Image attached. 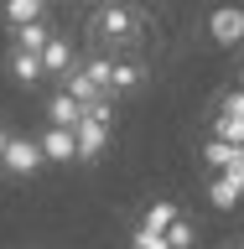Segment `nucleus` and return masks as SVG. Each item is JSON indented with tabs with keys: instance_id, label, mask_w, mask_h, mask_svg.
Returning a JSON list of instances; mask_svg holds the SVG:
<instances>
[{
	"instance_id": "nucleus-5",
	"label": "nucleus",
	"mask_w": 244,
	"mask_h": 249,
	"mask_svg": "<svg viewBox=\"0 0 244 249\" xmlns=\"http://www.w3.org/2000/svg\"><path fill=\"white\" fill-rule=\"evenodd\" d=\"M208 197H213V208H239L244 202V171H218L208 182Z\"/></svg>"
},
{
	"instance_id": "nucleus-12",
	"label": "nucleus",
	"mask_w": 244,
	"mask_h": 249,
	"mask_svg": "<svg viewBox=\"0 0 244 249\" xmlns=\"http://www.w3.org/2000/svg\"><path fill=\"white\" fill-rule=\"evenodd\" d=\"M11 42L21 47V52H42V47L52 42V26H47V21H37V26H21V31H11Z\"/></svg>"
},
{
	"instance_id": "nucleus-2",
	"label": "nucleus",
	"mask_w": 244,
	"mask_h": 249,
	"mask_svg": "<svg viewBox=\"0 0 244 249\" xmlns=\"http://www.w3.org/2000/svg\"><path fill=\"white\" fill-rule=\"evenodd\" d=\"M5 171H16V177H31V171L42 166V140L31 135H11V145H5V161H0Z\"/></svg>"
},
{
	"instance_id": "nucleus-18",
	"label": "nucleus",
	"mask_w": 244,
	"mask_h": 249,
	"mask_svg": "<svg viewBox=\"0 0 244 249\" xmlns=\"http://www.w3.org/2000/svg\"><path fill=\"white\" fill-rule=\"evenodd\" d=\"M218 249H244V239H224V244H218Z\"/></svg>"
},
{
	"instance_id": "nucleus-9",
	"label": "nucleus",
	"mask_w": 244,
	"mask_h": 249,
	"mask_svg": "<svg viewBox=\"0 0 244 249\" xmlns=\"http://www.w3.org/2000/svg\"><path fill=\"white\" fill-rule=\"evenodd\" d=\"M47 120L62 124V130H78V124H83V104H78L73 93H52V104H47Z\"/></svg>"
},
{
	"instance_id": "nucleus-4",
	"label": "nucleus",
	"mask_w": 244,
	"mask_h": 249,
	"mask_svg": "<svg viewBox=\"0 0 244 249\" xmlns=\"http://www.w3.org/2000/svg\"><path fill=\"white\" fill-rule=\"evenodd\" d=\"M78 156V135L62 130V124H47L42 130V161H73Z\"/></svg>"
},
{
	"instance_id": "nucleus-3",
	"label": "nucleus",
	"mask_w": 244,
	"mask_h": 249,
	"mask_svg": "<svg viewBox=\"0 0 244 249\" xmlns=\"http://www.w3.org/2000/svg\"><path fill=\"white\" fill-rule=\"evenodd\" d=\"M208 36L224 42V47L244 42V11H239V5H218V11L208 16Z\"/></svg>"
},
{
	"instance_id": "nucleus-6",
	"label": "nucleus",
	"mask_w": 244,
	"mask_h": 249,
	"mask_svg": "<svg viewBox=\"0 0 244 249\" xmlns=\"http://www.w3.org/2000/svg\"><path fill=\"white\" fill-rule=\"evenodd\" d=\"M73 68H78V62H73V42L52 31V42L42 47V73H57V78H68Z\"/></svg>"
},
{
	"instance_id": "nucleus-8",
	"label": "nucleus",
	"mask_w": 244,
	"mask_h": 249,
	"mask_svg": "<svg viewBox=\"0 0 244 249\" xmlns=\"http://www.w3.org/2000/svg\"><path fill=\"white\" fill-rule=\"evenodd\" d=\"M140 78H146V68H140L135 57H114V73H109V93L120 99V93H135Z\"/></svg>"
},
{
	"instance_id": "nucleus-13",
	"label": "nucleus",
	"mask_w": 244,
	"mask_h": 249,
	"mask_svg": "<svg viewBox=\"0 0 244 249\" xmlns=\"http://www.w3.org/2000/svg\"><path fill=\"white\" fill-rule=\"evenodd\" d=\"M213 140L244 145V120H234V114H224V109H218V120H213Z\"/></svg>"
},
{
	"instance_id": "nucleus-14",
	"label": "nucleus",
	"mask_w": 244,
	"mask_h": 249,
	"mask_svg": "<svg viewBox=\"0 0 244 249\" xmlns=\"http://www.w3.org/2000/svg\"><path fill=\"white\" fill-rule=\"evenodd\" d=\"M161 239H167L171 249H192V244H198V229H192V218H177V223H171Z\"/></svg>"
},
{
	"instance_id": "nucleus-20",
	"label": "nucleus",
	"mask_w": 244,
	"mask_h": 249,
	"mask_svg": "<svg viewBox=\"0 0 244 249\" xmlns=\"http://www.w3.org/2000/svg\"><path fill=\"white\" fill-rule=\"evenodd\" d=\"M42 5H47V0H42Z\"/></svg>"
},
{
	"instance_id": "nucleus-1",
	"label": "nucleus",
	"mask_w": 244,
	"mask_h": 249,
	"mask_svg": "<svg viewBox=\"0 0 244 249\" xmlns=\"http://www.w3.org/2000/svg\"><path fill=\"white\" fill-rule=\"evenodd\" d=\"M89 36L104 47V52L120 57V47H135L140 36H146V21H140L135 5H125V0H104V5L94 11V21H89Z\"/></svg>"
},
{
	"instance_id": "nucleus-15",
	"label": "nucleus",
	"mask_w": 244,
	"mask_h": 249,
	"mask_svg": "<svg viewBox=\"0 0 244 249\" xmlns=\"http://www.w3.org/2000/svg\"><path fill=\"white\" fill-rule=\"evenodd\" d=\"M130 249H171V244L161 239V233H151V229H140V223H135V233H130Z\"/></svg>"
},
{
	"instance_id": "nucleus-7",
	"label": "nucleus",
	"mask_w": 244,
	"mask_h": 249,
	"mask_svg": "<svg viewBox=\"0 0 244 249\" xmlns=\"http://www.w3.org/2000/svg\"><path fill=\"white\" fill-rule=\"evenodd\" d=\"M42 16H47V5H42V0H5V5H0V21H5L11 31H21V26H37Z\"/></svg>"
},
{
	"instance_id": "nucleus-17",
	"label": "nucleus",
	"mask_w": 244,
	"mask_h": 249,
	"mask_svg": "<svg viewBox=\"0 0 244 249\" xmlns=\"http://www.w3.org/2000/svg\"><path fill=\"white\" fill-rule=\"evenodd\" d=\"M5 145H11V130L0 124V161H5Z\"/></svg>"
},
{
	"instance_id": "nucleus-16",
	"label": "nucleus",
	"mask_w": 244,
	"mask_h": 249,
	"mask_svg": "<svg viewBox=\"0 0 244 249\" xmlns=\"http://www.w3.org/2000/svg\"><path fill=\"white\" fill-rule=\"evenodd\" d=\"M224 114H234V120H244V89H234L229 99H224Z\"/></svg>"
},
{
	"instance_id": "nucleus-19",
	"label": "nucleus",
	"mask_w": 244,
	"mask_h": 249,
	"mask_svg": "<svg viewBox=\"0 0 244 249\" xmlns=\"http://www.w3.org/2000/svg\"><path fill=\"white\" fill-rule=\"evenodd\" d=\"M239 89H244V68H239Z\"/></svg>"
},
{
	"instance_id": "nucleus-10",
	"label": "nucleus",
	"mask_w": 244,
	"mask_h": 249,
	"mask_svg": "<svg viewBox=\"0 0 244 249\" xmlns=\"http://www.w3.org/2000/svg\"><path fill=\"white\" fill-rule=\"evenodd\" d=\"M5 68H11L16 83H37V78H47V73H42V52H21V47H11Z\"/></svg>"
},
{
	"instance_id": "nucleus-11",
	"label": "nucleus",
	"mask_w": 244,
	"mask_h": 249,
	"mask_svg": "<svg viewBox=\"0 0 244 249\" xmlns=\"http://www.w3.org/2000/svg\"><path fill=\"white\" fill-rule=\"evenodd\" d=\"M177 218H182V208H177V202H151V208H146V218H140V229H151V233H167L171 223H177Z\"/></svg>"
}]
</instances>
